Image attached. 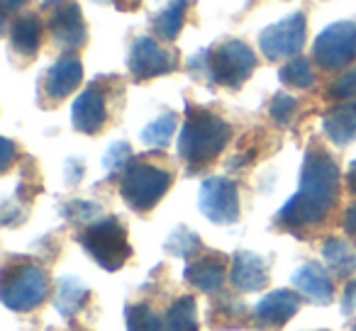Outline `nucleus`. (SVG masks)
I'll use <instances>...</instances> for the list:
<instances>
[{
	"label": "nucleus",
	"mask_w": 356,
	"mask_h": 331,
	"mask_svg": "<svg viewBox=\"0 0 356 331\" xmlns=\"http://www.w3.org/2000/svg\"><path fill=\"white\" fill-rule=\"evenodd\" d=\"M278 78H281L286 85L298 88V90H307L312 83H315V74H312L310 61L300 59V56H296L293 61H288V64L278 71Z\"/></svg>",
	"instance_id": "393cba45"
},
{
	"label": "nucleus",
	"mask_w": 356,
	"mask_h": 331,
	"mask_svg": "<svg viewBox=\"0 0 356 331\" xmlns=\"http://www.w3.org/2000/svg\"><path fill=\"white\" fill-rule=\"evenodd\" d=\"M330 98L337 100H354L356 98V71L344 74L339 80L330 85Z\"/></svg>",
	"instance_id": "c756f323"
},
{
	"label": "nucleus",
	"mask_w": 356,
	"mask_h": 331,
	"mask_svg": "<svg viewBox=\"0 0 356 331\" xmlns=\"http://www.w3.org/2000/svg\"><path fill=\"white\" fill-rule=\"evenodd\" d=\"M129 158H132V148H129V144L127 142H115L113 146L105 151L103 166L110 171V173H115V171H122L124 166H127Z\"/></svg>",
	"instance_id": "c85d7f7f"
},
{
	"label": "nucleus",
	"mask_w": 356,
	"mask_h": 331,
	"mask_svg": "<svg viewBox=\"0 0 356 331\" xmlns=\"http://www.w3.org/2000/svg\"><path fill=\"white\" fill-rule=\"evenodd\" d=\"M166 331H198V302L184 295L171 305L166 314Z\"/></svg>",
	"instance_id": "5701e85b"
},
{
	"label": "nucleus",
	"mask_w": 356,
	"mask_h": 331,
	"mask_svg": "<svg viewBox=\"0 0 356 331\" xmlns=\"http://www.w3.org/2000/svg\"><path fill=\"white\" fill-rule=\"evenodd\" d=\"M257 69V54L242 40H227L191 59V71L225 88H242Z\"/></svg>",
	"instance_id": "7ed1b4c3"
},
{
	"label": "nucleus",
	"mask_w": 356,
	"mask_h": 331,
	"mask_svg": "<svg viewBox=\"0 0 356 331\" xmlns=\"http://www.w3.org/2000/svg\"><path fill=\"white\" fill-rule=\"evenodd\" d=\"M344 229H346V234L356 237V205H351L344 212Z\"/></svg>",
	"instance_id": "72a5a7b5"
},
{
	"label": "nucleus",
	"mask_w": 356,
	"mask_h": 331,
	"mask_svg": "<svg viewBox=\"0 0 356 331\" xmlns=\"http://www.w3.org/2000/svg\"><path fill=\"white\" fill-rule=\"evenodd\" d=\"M291 282L302 297H307V300L315 302V305H330L332 297H334L330 273L317 266V263H302V266L293 273Z\"/></svg>",
	"instance_id": "2eb2a0df"
},
{
	"label": "nucleus",
	"mask_w": 356,
	"mask_h": 331,
	"mask_svg": "<svg viewBox=\"0 0 356 331\" xmlns=\"http://www.w3.org/2000/svg\"><path fill=\"white\" fill-rule=\"evenodd\" d=\"M13 49L22 56H35L42 44V27L35 15H25L13 25L10 30Z\"/></svg>",
	"instance_id": "412c9836"
},
{
	"label": "nucleus",
	"mask_w": 356,
	"mask_h": 331,
	"mask_svg": "<svg viewBox=\"0 0 356 331\" xmlns=\"http://www.w3.org/2000/svg\"><path fill=\"white\" fill-rule=\"evenodd\" d=\"M163 248L176 258H191L200 248V239H198V234L191 232L188 227H176L171 232V237L166 239Z\"/></svg>",
	"instance_id": "bb28decb"
},
{
	"label": "nucleus",
	"mask_w": 356,
	"mask_h": 331,
	"mask_svg": "<svg viewBox=\"0 0 356 331\" xmlns=\"http://www.w3.org/2000/svg\"><path fill=\"white\" fill-rule=\"evenodd\" d=\"M88 297H90V290L79 280V278H61L59 287H56L54 307L64 319H71L76 312L83 309Z\"/></svg>",
	"instance_id": "6ab92c4d"
},
{
	"label": "nucleus",
	"mask_w": 356,
	"mask_h": 331,
	"mask_svg": "<svg viewBox=\"0 0 356 331\" xmlns=\"http://www.w3.org/2000/svg\"><path fill=\"white\" fill-rule=\"evenodd\" d=\"M129 74L134 80L144 83V80H152L156 76H166L176 69V56L168 49H163L154 37H137L129 51Z\"/></svg>",
	"instance_id": "9d476101"
},
{
	"label": "nucleus",
	"mask_w": 356,
	"mask_h": 331,
	"mask_svg": "<svg viewBox=\"0 0 356 331\" xmlns=\"http://www.w3.org/2000/svg\"><path fill=\"white\" fill-rule=\"evenodd\" d=\"M51 37L56 40V44L66 51L81 49L88 40V30H86L83 12H81L79 3H66L59 10L51 15L49 22Z\"/></svg>",
	"instance_id": "ddd939ff"
},
{
	"label": "nucleus",
	"mask_w": 356,
	"mask_h": 331,
	"mask_svg": "<svg viewBox=\"0 0 356 331\" xmlns=\"http://www.w3.org/2000/svg\"><path fill=\"white\" fill-rule=\"evenodd\" d=\"M81 246L103 271H120L132 256L127 232L115 217H103L81 234Z\"/></svg>",
	"instance_id": "20e7f679"
},
{
	"label": "nucleus",
	"mask_w": 356,
	"mask_h": 331,
	"mask_svg": "<svg viewBox=\"0 0 356 331\" xmlns=\"http://www.w3.org/2000/svg\"><path fill=\"white\" fill-rule=\"evenodd\" d=\"M44 3H59V0H44Z\"/></svg>",
	"instance_id": "58836bf2"
},
{
	"label": "nucleus",
	"mask_w": 356,
	"mask_h": 331,
	"mask_svg": "<svg viewBox=\"0 0 356 331\" xmlns=\"http://www.w3.org/2000/svg\"><path fill=\"white\" fill-rule=\"evenodd\" d=\"M108 119V103H105V93L98 85L86 88L79 98L74 100L71 108V122L74 129L81 134H98L105 127Z\"/></svg>",
	"instance_id": "f8f14e48"
},
{
	"label": "nucleus",
	"mask_w": 356,
	"mask_h": 331,
	"mask_svg": "<svg viewBox=\"0 0 356 331\" xmlns=\"http://www.w3.org/2000/svg\"><path fill=\"white\" fill-rule=\"evenodd\" d=\"M198 207L213 224H234L239 219V190L237 183L225 176H213L200 185Z\"/></svg>",
	"instance_id": "1a4fd4ad"
},
{
	"label": "nucleus",
	"mask_w": 356,
	"mask_h": 331,
	"mask_svg": "<svg viewBox=\"0 0 356 331\" xmlns=\"http://www.w3.org/2000/svg\"><path fill=\"white\" fill-rule=\"evenodd\" d=\"M322 256H325L327 268L337 275H351L356 271V246L344 239H327L322 246Z\"/></svg>",
	"instance_id": "aec40b11"
},
{
	"label": "nucleus",
	"mask_w": 356,
	"mask_h": 331,
	"mask_svg": "<svg viewBox=\"0 0 356 331\" xmlns=\"http://www.w3.org/2000/svg\"><path fill=\"white\" fill-rule=\"evenodd\" d=\"M81 80H83V66H81V61L76 56H61L47 71L44 93L49 100H64L79 88Z\"/></svg>",
	"instance_id": "dca6fc26"
},
{
	"label": "nucleus",
	"mask_w": 356,
	"mask_h": 331,
	"mask_svg": "<svg viewBox=\"0 0 356 331\" xmlns=\"http://www.w3.org/2000/svg\"><path fill=\"white\" fill-rule=\"evenodd\" d=\"M186 282L198 287L200 292H218L222 290L225 278H227V258L222 253H210L186 268Z\"/></svg>",
	"instance_id": "f3484780"
},
{
	"label": "nucleus",
	"mask_w": 356,
	"mask_h": 331,
	"mask_svg": "<svg viewBox=\"0 0 356 331\" xmlns=\"http://www.w3.org/2000/svg\"><path fill=\"white\" fill-rule=\"evenodd\" d=\"M176 127H178V114L163 112L142 129L139 139H142V144H147L152 148H166L171 144L173 134H176Z\"/></svg>",
	"instance_id": "b1692460"
},
{
	"label": "nucleus",
	"mask_w": 356,
	"mask_h": 331,
	"mask_svg": "<svg viewBox=\"0 0 356 331\" xmlns=\"http://www.w3.org/2000/svg\"><path fill=\"white\" fill-rule=\"evenodd\" d=\"M344 307H346V309H351V312H356V280L351 282L349 287H346V292H344Z\"/></svg>",
	"instance_id": "f704fd0d"
},
{
	"label": "nucleus",
	"mask_w": 356,
	"mask_h": 331,
	"mask_svg": "<svg viewBox=\"0 0 356 331\" xmlns=\"http://www.w3.org/2000/svg\"><path fill=\"white\" fill-rule=\"evenodd\" d=\"M3 3V10L6 12H15V10H20L22 6H25L27 0H0Z\"/></svg>",
	"instance_id": "e433bc0d"
},
{
	"label": "nucleus",
	"mask_w": 356,
	"mask_h": 331,
	"mask_svg": "<svg viewBox=\"0 0 356 331\" xmlns=\"http://www.w3.org/2000/svg\"><path fill=\"white\" fill-rule=\"evenodd\" d=\"M171 188V173L152 163H132L120 180V195L137 212H149Z\"/></svg>",
	"instance_id": "39448f33"
},
{
	"label": "nucleus",
	"mask_w": 356,
	"mask_h": 331,
	"mask_svg": "<svg viewBox=\"0 0 356 331\" xmlns=\"http://www.w3.org/2000/svg\"><path fill=\"white\" fill-rule=\"evenodd\" d=\"M296 110H298V100L293 98V95L278 93V95H273L271 108H268V114H271L273 122H278V124H283V127H286V124H291Z\"/></svg>",
	"instance_id": "cd10ccee"
},
{
	"label": "nucleus",
	"mask_w": 356,
	"mask_h": 331,
	"mask_svg": "<svg viewBox=\"0 0 356 331\" xmlns=\"http://www.w3.org/2000/svg\"><path fill=\"white\" fill-rule=\"evenodd\" d=\"M232 139V127L222 117L200 108H188V117L178 134V153L191 166L215 161Z\"/></svg>",
	"instance_id": "f03ea898"
},
{
	"label": "nucleus",
	"mask_w": 356,
	"mask_h": 331,
	"mask_svg": "<svg viewBox=\"0 0 356 331\" xmlns=\"http://www.w3.org/2000/svg\"><path fill=\"white\" fill-rule=\"evenodd\" d=\"M346 183H349V190L356 195V158L351 161L349 171H346Z\"/></svg>",
	"instance_id": "c9c22d12"
},
{
	"label": "nucleus",
	"mask_w": 356,
	"mask_h": 331,
	"mask_svg": "<svg viewBox=\"0 0 356 331\" xmlns=\"http://www.w3.org/2000/svg\"><path fill=\"white\" fill-rule=\"evenodd\" d=\"M322 129L332 144L346 146L356 139V98L344 100L322 117Z\"/></svg>",
	"instance_id": "a211bd4d"
},
{
	"label": "nucleus",
	"mask_w": 356,
	"mask_h": 331,
	"mask_svg": "<svg viewBox=\"0 0 356 331\" xmlns=\"http://www.w3.org/2000/svg\"><path fill=\"white\" fill-rule=\"evenodd\" d=\"M124 319H127V331H161L166 326L149 305H129L124 309Z\"/></svg>",
	"instance_id": "a878e982"
},
{
	"label": "nucleus",
	"mask_w": 356,
	"mask_h": 331,
	"mask_svg": "<svg viewBox=\"0 0 356 331\" xmlns=\"http://www.w3.org/2000/svg\"><path fill=\"white\" fill-rule=\"evenodd\" d=\"M339 195V169L322 148L305 153L300 185L296 195L278 210L276 222L286 229H305L325 222Z\"/></svg>",
	"instance_id": "f257e3e1"
},
{
	"label": "nucleus",
	"mask_w": 356,
	"mask_h": 331,
	"mask_svg": "<svg viewBox=\"0 0 356 331\" xmlns=\"http://www.w3.org/2000/svg\"><path fill=\"white\" fill-rule=\"evenodd\" d=\"M95 3H113V0H95Z\"/></svg>",
	"instance_id": "4c0bfd02"
},
{
	"label": "nucleus",
	"mask_w": 356,
	"mask_h": 331,
	"mask_svg": "<svg viewBox=\"0 0 356 331\" xmlns=\"http://www.w3.org/2000/svg\"><path fill=\"white\" fill-rule=\"evenodd\" d=\"M49 297V275L40 266L10 268L3 278V305L13 312H32Z\"/></svg>",
	"instance_id": "423d86ee"
},
{
	"label": "nucleus",
	"mask_w": 356,
	"mask_h": 331,
	"mask_svg": "<svg viewBox=\"0 0 356 331\" xmlns=\"http://www.w3.org/2000/svg\"><path fill=\"white\" fill-rule=\"evenodd\" d=\"M312 59L320 69L339 71L356 59V22L339 20L315 37L312 44Z\"/></svg>",
	"instance_id": "0eeeda50"
},
{
	"label": "nucleus",
	"mask_w": 356,
	"mask_h": 331,
	"mask_svg": "<svg viewBox=\"0 0 356 331\" xmlns=\"http://www.w3.org/2000/svg\"><path fill=\"white\" fill-rule=\"evenodd\" d=\"M300 309V297L293 290H273L254 305V321L261 329H281Z\"/></svg>",
	"instance_id": "9b49d317"
},
{
	"label": "nucleus",
	"mask_w": 356,
	"mask_h": 331,
	"mask_svg": "<svg viewBox=\"0 0 356 331\" xmlns=\"http://www.w3.org/2000/svg\"><path fill=\"white\" fill-rule=\"evenodd\" d=\"M100 212H103V207L95 203H71L66 205V214L74 219H79V222H90V219H98Z\"/></svg>",
	"instance_id": "7c9ffc66"
},
{
	"label": "nucleus",
	"mask_w": 356,
	"mask_h": 331,
	"mask_svg": "<svg viewBox=\"0 0 356 331\" xmlns=\"http://www.w3.org/2000/svg\"><path fill=\"white\" fill-rule=\"evenodd\" d=\"M13 156H15V144L10 139H3V161H0V171H8Z\"/></svg>",
	"instance_id": "473e14b6"
},
{
	"label": "nucleus",
	"mask_w": 356,
	"mask_h": 331,
	"mask_svg": "<svg viewBox=\"0 0 356 331\" xmlns=\"http://www.w3.org/2000/svg\"><path fill=\"white\" fill-rule=\"evenodd\" d=\"M307 40V17L305 12H293L283 20L268 25L259 35V49L268 61L293 59L302 51Z\"/></svg>",
	"instance_id": "6e6552de"
},
{
	"label": "nucleus",
	"mask_w": 356,
	"mask_h": 331,
	"mask_svg": "<svg viewBox=\"0 0 356 331\" xmlns=\"http://www.w3.org/2000/svg\"><path fill=\"white\" fill-rule=\"evenodd\" d=\"M232 285L242 292H259L268 285V266L259 253L237 251L232 258Z\"/></svg>",
	"instance_id": "4468645a"
},
{
	"label": "nucleus",
	"mask_w": 356,
	"mask_h": 331,
	"mask_svg": "<svg viewBox=\"0 0 356 331\" xmlns=\"http://www.w3.org/2000/svg\"><path fill=\"white\" fill-rule=\"evenodd\" d=\"M186 12H188V0H171L156 17H154V32L163 42H173L178 32L184 30Z\"/></svg>",
	"instance_id": "4be33fe9"
},
{
	"label": "nucleus",
	"mask_w": 356,
	"mask_h": 331,
	"mask_svg": "<svg viewBox=\"0 0 356 331\" xmlns=\"http://www.w3.org/2000/svg\"><path fill=\"white\" fill-rule=\"evenodd\" d=\"M81 178H83V163L76 161V158H71V161L66 163V180L74 185V183H79Z\"/></svg>",
	"instance_id": "2f4dec72"
}]
</instances>
